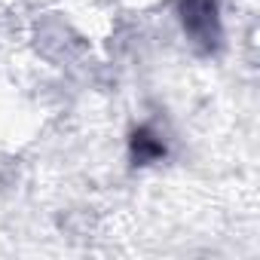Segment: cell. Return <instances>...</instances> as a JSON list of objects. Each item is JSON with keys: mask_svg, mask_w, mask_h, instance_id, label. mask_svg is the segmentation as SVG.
<instances>
[{"mask_svg": "<svg viewBox=\"0 0 260 260\" xmlns=\"http://www.w3.org/2000/svg\"><path fill=\"white\" fill-rule=\"evenodd\" d=\"M181 22L187 34L202 46H214L220 40V22H217L214 0H181Z\"/></svg>", "mask_w": 260, "mask_h": 260, "instance_id": "1", "label": "cell"}, {"mask_svg": "<svg viewBox=\"0 0 260 260\" xmlns=\"http://www.w3.org/2000/svg\"><path fill=\"white\" fill-rule=\"evenodd\" d=\"M162 153H166V144H162L153 132H147V128H138V132L132 135V159H135V166L156 162Z\"/></svg>", "mask_w": 260, "mask_h": 260, "instance_id": "2", "label": "cell"}]
</instances>
